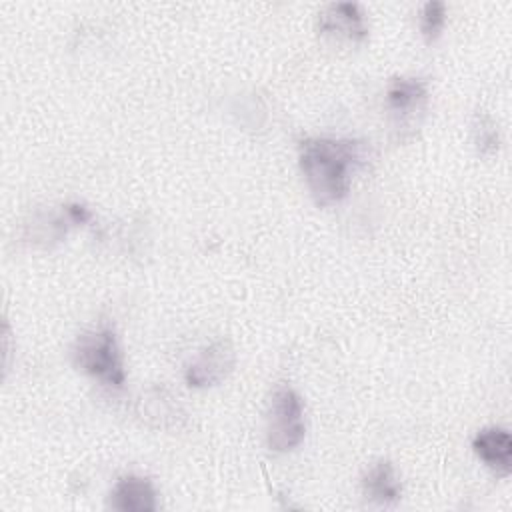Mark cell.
<instances>
[{"mask_svg": "<svg viewBox=\"0 0 512 512\" xmlns=\"http://www.w3.org/2000/svg\"><path fill=\"white\" fill-rule=\"evenodd\" d=\"M444 20H446V6L444 2H438V0H432V2H426L422 6V12H420V30H422V36L426 42H434L442 28H444Z\"/></svg>", "mask_w": 512, "mask_h": 512, "instance_id": "30bf717a", "label": "cell"}, {"mask_svg": "<svg viewBox=\"0 0 512 512\" xmlns=\"http://www.w3.org/2000/svg\"><path fill=\"white\" fill-rule=\"evenodd\" d=\"M366 498L378 504H392L402 494V484L394 472V466L388 460H378L362 480Z\"/></svg>", "mask_w": 512, "mask_h": 512, "instance_id": "9c48e42d", "label": "cell"}, {"mask_svg": "<svg viewBox=\"0 0 512 512\" xmlns=\"http://www.w3.org/2000/svg\"><path fill=\"white\" fill-rule=\"evenodd\" d=\"M110 508L120 512H154L158 508L156 490L146 478L122 476L110 492Z\"/></svg>", "mask_w": 512, "mask_h": 512, "instance_id": "52a82bcc", "label": "cell"}, {"mask_svg": "<svg viewBox=\"0 0 512 512\" xmlns=\"http://www.w3.org/2000/svg\"><path fill=\"white\" fill-rule=\"evenodd\" d=\"M66 218L74 224H84L90 220V210L82 204H68L66 206Z\"/></svg>", "mask_w": 512, "mask_h": 512, "instance_id": "7c38bea8", "label": "cell"}, {"mask_svg": "<svg viewBox=\"0 0 512 512\" xmlns=\"http://www.w3.org/2000/svg\"><path fill=\"white\" fill-rule=\"evenodd\" d=\"M74 366L100 382L122 388L126 374L114 330L108 324L84 332L72 348Z\"/></svg>", "mask_w": 512, "mask_h": 512, "instance_id": "7a4b0ae2", "label": "cell"}, {"mask_svg": "<svg viewBox=\"0 0 512 512\" xmlns=\"http://www.w3.org/2000/svg\"><path fill=\"white\" fill-rule=\"evenodd\" d=\"M318 30L348 42H362L368 36L364 14L354 2H334L318 14Z\"/></svg>", "mask_w": 512, "mask_h": 512, "instance_id": "5b68a950", "label": "cell"}, {"mask_svg": "<svg viewBox=\"0 0 512 512\" xmlns=\"http://www.w3.org/2000/svg\"><path fill=\"white\" fill-rule=\"evenodd\" d=\"M234 348L228 340L206 346L186 368V382L192 388H206L222 382L234 368Z\"/></svg>", "mask_w": 512, "mask_h": 512, "instance_id": "277c9868", "label": "cell"}, {"mask_svg": "<svg viewBox=\"0 0 512 512\" xmlns=\"http://www.w3.org/2000/svg\"><path fill=\"white\" fill-rule=\"evenodd\" d=\"M474 142L478 152L482 154H494L500 146V134H498V126L488 118L482 116L476 126H474Z\"/></svg>", "mask_w": 512, "mask_h": 512, "instance_id": "8fae6325", "label": "cell"}, {"mask_svg": "<svg viewBox=\"0 0 512 512\" xmlns=\"http://www.w3.org/2000/svg\"><path fill=\"white\" fill-rule=\"evenodd\" d=\"M426 98H428V86L420 78L398 76V78H392L386 86V104L390 112L400 116L420 110Z\"/></svg>", "mask_w": 512, "mask_h": 512, "instance_id": "ba28073f", "label": "cell"}, {"mask_svg": "<svg viewBox=\"0 0 512 512\" xmlns=\"http://www.w3.org/2000/svg\"><path fill=\"white\" fill-rule=\"evenodd\" d=\"M306 434L304 404L292 388H278L272 394L266 424V442L274 452L294 450Z\"/></svg>", "mask_w": 512, "mask_h": 512, "instance_id": "3957f363", "label": "cell"}, {"mask_svg": "<svg viewBox=\"0 0 512 512\" xmlns=\"http://www.w3.org/2000/svg\"><path fill=\"white\" fill-rule=\"evenodd\" d=\"M298 162L316 204L330 206L350 190L360 144L346 138H304L298 146Z\"/></svg>", "mask_w": 512, "mask_h": 512, "instance_id": "6da1fadb", "label": "cell"}, {"mask_svg": "<svg viewBox=\"0 0 512 512\" xmlns=\"http://www.w3.org/2000/svg\"><path fill=\"white\" fill-rule=\"evenodd\" d=\"M472 448L476 456L498 476H508L512 468V438L504 428H484L474 440Z\"/></svg>", "mask_w": 512, "mask_h": 512, "instance_id": "8992f818", "label": "cell"}]
</instances>
